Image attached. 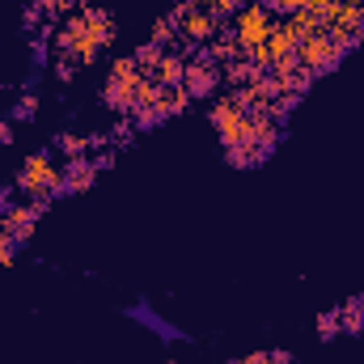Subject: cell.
<instances>
[{
  "label": "cell",
  "mask_w": 364,
  "mask_h": 364,
  "mask_svg": "<svg viewBox=\"0 0 364 364\" xmlns=\"http://www.w3.org/2000/svg\"><path fill=\"white\" fill-rule=\"evenodd\" d=\"M13 255H17V242L0 233V267H9V263H13Z\"/></svg>",
  "instance_id": "4dcf8cb0"
},
{
  "label": "cell",
  "mask_w": 364,
  "mask_h": 364,
  "mask_svg": "<svg viewBox=\"0 0 364 364\" xmlns=\"http://www.w3.org/2000/svg\"><path fill=\"white\" fill-rule=\"evenodd\" d=\"M242 144H255V149H263V153H272L275 144H279V123L267 114V106H259V110L246 114V140H242Z\"/></svg>",
  "instance_id": "ba28073f"
},
{
  "label": "cell",
  "mask_w": 364,
  "mask_h": 364,
  "mask_svg": "<svg viewBox=\"0 0 364 364\" xmlns=\"http://www.w3.org/2000/svg\"><path fill=\"white\" fill-rule=\"evenodd\" d=\"M161 55H166V47L149 38L144 47H136V68H140V73H153V68L161 64Z\"/></svg>",
  "instance_id": "e0dca14e"
},
{
  "label": "cell",
  "mask_w": 364,
  "mask_h": 364,
  "mask_svg": "<svg viewBox=\"0 0 364 364\" xmlns=\"http://www.w3.org/2000/svg\"><path fill=\"white\" fill-rule=\"evenodd\" d=\"M68 4H73V9H77V0H68Z\"/></svg>",
  "instance_id": "d590c367"
},
{
  "label": "cell",
  "mask_w": 364,
  "mask_h": 364,
  "mask_svg": "<svg viewBox=\"0 0 364 364\" xmlns=\"http://www.w3.org/2000/svg\"><path fill=\"white\" fill-rule=\"evenodd\" d=\"M305 9L318 17V26H322V30H326V26H335V17H339V4H335V0H309Z\"/></svg>",
  "instance_id": "ffe728a7"
},
{
  "label": "cell",
  "mask_w": 364,
  "mask_h": 364,
  "mask_svg": "<svg viewBox=\"0 0 364 364\" xmlns=\"http://www.w3.org/2000/svg\"><path fill=\"white\" fill-rule=\"evenodd\" d=\"M250 77H255V64H250L246 55H237V60L220 64V81H229L233 90H237V85H250Z\"/></svg>",
  "instance_id": "5bb4252c"
},
{
  "label": "cell",
  "mask_w": 364,
  "mask_h": 364,
  "mask_svg": "<svg viewBox=\"0 0 364 364\" xmlns=\"http://www.w3.org/2000/svg\"><path fill=\"white\" fill-rule=\"evenodd\" d=\"M288 26H292V34H296L301 43H305V38H314V34L322 30V26H318V17H314L309 9H296V13H288Z\"/></svg>",
  "instance_id": "9a60e30c"
},
{
  "label": "cell",
  "mask_w": 364,
  "mask_h": 364,
  "mask_svg": "<svg viewBox=\"0 0 364 364\" xmlns=\"http://www.w3.org/2000/svg\"><path fill=\"white\" fill-rule=\"evenodd\" d=\"M0 144H13V123L0 119Z\"/></svg>",
  "instance_id": "d6a6232c"
},
{
  "label": "cell",
  "mask_w": 364,
  "mask_h": 364,
  "mask_svg": "<svg viewBox=\"0 0 364 364\" xmlns=\"http://www.w3.org/2000/svg\"><path fill=\"white\" fill-rule=\"evenodd\" d=\"M229 364H242V360H229Z\"/></svg>",
  "instance_id": "8d00e7d4"
},
{
  "label": "cell",
  "mask_w": 364,
  "mask_h": 364,
  "mask_svg": "<svg viewBox=\"0 0 364 364\" xmlns=\"http://www.w3.org/2000/svg\"><path fill=\"white\" fill-rule=\"evenodd\" d=\"M47 208H51V195H43V199H34V203L4 208V212H0V233L13 237L17 246L30 242V237H34V225H38V216H47Z\"/></svg>",
  "instance_id": "3957f363"
},
{
  "label": "cell",
  "mask_w": 364,
  "mask_h": 364,
  "mask_svg": "<svg viewBox=\"0 0 364 364\" xmlns=\"http://www.w3.org/2000/svg\"><path fill=\"white\" fill-rule=\"evenodd\" d=\"M263 4H267L272 13H279V9H284V13H296V9H305L309 0H263Z\"/></svg>",
  "instance_id": "f546056e"
},
{
  "label": "cell",
  "mask_w": 364,
  "mask_h": 364,
  "mask_svg": "<svg viewBox=\"0 0 364 364\" xmlns=\"http://www.w3.org/2000/svg\"><path fill=\"white\" fill-rule=\"evenodd\" d=\"M93 178H97V166H93L90 157H73L68 166H64V191H90Z\"/></svg>",
  "instance_id": "9c48e42d"
},
{
  "label": "cell",
  "mask_w": 364,
  "mask_h": 364,
  "mask_svg": "<svg viewBox=\"0 0 364 364\" xmlns=\"http://www.w3.org/2000/svg\"><path fill=\"white\" fill-rule=\"evenodd\" d=\"M90 144H93L90 136H77V132H60V136H55V149H60L68 161H73V157H85Z\"/></svg>",
  "instance_id": "2e32d148"
},
{
  "label": "cell",
  "mask_w": 364,
  "mask_h": 364,
  "mask_svg": "<svg viewBox=\"0 0 364 364\" xmlns=\"http://www.w3.org/2000/svg\"><path fill=\"white\" fill-rule=\"evenodd\" d=\"M343 326H339V309H326V314H318V335L322 339H335Z\"/></svg>",
  "instance_id": "cb8c5ba5"
},
{
  "label": "cell",
  "mask_w": 364,
  "mask_h": 364,
  "mask_svg": "<svg viewBox=\"0 0 364 364\" xmlns=\"http://www.w3.org/2000/svg\"><path fill=\"white\" fill-rule=\"evenodd\" d=\"M153 43H161V47H174V43H178V26H174V17H161V21L153 26Z\"/></svg>",
  "instance_id": "603a6c76"
},
{
  "label": "cell",
  "mask_w": 364,
  "mask_h": 364,
  "mask_svg": "<svg viewBox=\"0 0 364 364\" xmlns=\"http://www.w3.org/2000/svg\"><path fill=\"white\" fill-rule=\"evenodd\" d=\"M17 191H26L30 199H43V195H60L64 191V170H55L47 161V153H30L17 170Z\"/></svg>",
  "instance_id": "6da1fadb"
},
{
  "label": "cell",
  "mask_w": 364,
  "mask_h": 364,
  "mask_svg": "<svg viewBox=\"0 0 364 364\" xmlns=\"http://www.w3.org/2000/svg\"><path fill=\"white\" fill-rule=\"evenodd\" d=\"M296 60H301V68H309L314 77H322V73H331V68H339V60H343V51L331 43V34L326 30H318L314 38H305L301 47H296Z\"/></svg>",
  "instance_id": "277c9868"
},
{
  "label": "cell",
  "mask_w": 364,
  "mask_h": 364,
  "mask_svg": "<svg viewBox=\"0 0 364 364\" xmlns=\"http://www.w3.org/2000/svg\"><path fill=\"white\" fill-rule=\"evenodd\" d=\"M34 4H38V9H43L47 17H60V13H73V4H68V0H34Z\"/></svg>",
  "instance_id": "83f0119b"
},
{
  "label": "cell",
  "mask_w": 364,
  "mask_h": 364,
  "mask_svg": "<svg viewBox=\"0 0 364 364\" xmlns=\"http://www.w3.org/2000/svg\"><path fill=\"white\" fill-rule=\"evenodd\" d=\"M326 34H331V43H335V47H339L343 55H348L352 47H360V34H352V30H343L339 21H335V26H326Z\"/></svg>",
  "instance_id": "7402d4cb"
},
{
  "label": "cell",
  "mask_w": 364,
  "mask_h": 364,
  "mask_svg": "<svg viewBox=\"0 0 364 364\" xmlns=\"http://www.w3.org/2000/svg\"><path fill=\"white\" fill-rule=\"evenodd\" d=\"M182 85H186L191 97H212L216 85H220V64H216V60H208V51H203V55H195V60H186Z\"/></svg>",
  "instance_id": "8992f818"
},
{
  "label": "cell",
  "mask_w": 364,
  "mask_h": 364,
  "mask_svg": "<svg viewBox=\"0 0 364 364\" xmlns=\"http://www.w3.org/2000/svg\"><path fill=\"white\" fill-rule=\"evenodd\" d=\"M13 114H17V119H34V114H38V93H21V97H17V110H13Z\"/></svg>",
  "instance_id": "4316f807"
},
{
  "label": "cell",
  "mask_w": 364,
  "mask_h": 364,
  "mask_svg": "<svg viewBox=\"0 0 364 364\" xmlns=\"http://www.w3.org/2000/svg\"><path fill=\"white\" fill-rule=\"evenodd\" d=\"M73 73H77L73 55H55V77H60V81H73Z\"/></svg>",
  "instance_id": "f1b7e54d"
},
{
  "label": "cell",
  "mask_w": 364,
  "mask_h": 364,
  "mask_svg": "<svg viewBox=\"0 0 364 364\" xmlns=\"http://www.w3.org/2000/svg\"><path fill=\"white\" fill-rule=\"evenodd\" d=\"M203 51H208V60L229 64V60H237V55H242V43H237V34H233V26H229V30H216V38H212Z\"/></svg>",
  "instance_id": "30bf717a"
},
{
  "label": "cell",
  "mask_w": 364,
  "mask_h": 364,
  "mask_svg": "<svg viewBox=\"0 0 364 364\" xmlns=\"http://www.w3.org/2000/svg\"><path fill=\"white\" fill-rule=\"evenodd\" d=\"M242 364H275L267 352H250V356H242Z\"/></svg>",
  "instance_id": "1f68e13d"
},
{
  "label": "cell",
  "mask_w": 364,
  "mask_h": 364,
  "mask_svg": "<svg viewBox=\"0 0 364 364\" xmlns=\"http://www.w3.org/2000/svg\"><path fill=\"white\" fill-rule=\"evenodd\" d=\"M195 4H199V0H195Z\"/></svg>",
  "instance_id": "f35d334b"
},
{
  "label": "cell",
  "mask_w": 364,
  "mask_h": 364,
  "mask_svg": "<svg viewBox=\"0 0 364 364\" xmlns=\"http://www.w3.org/2000/svg\"><path fill=\"white\" fill-rule=\"evenodd\" d=\"M144 73H132V77H106L102 85V102L114 110V114H132L136 110V85H140Z\"/></svg>",
  "instance_id": "52a82bcc"
},
{
  "label": "cell",
  "mask_w": 364,
  "mask_h": 364,
  "mask_svg": "<svg viewBox=\"0 0 364 364\" xmlns=\"http://www.w3.org/2000/svg\"><path fill=\"white\" fill-rule=\"evenodd\" d=\"M272 30H275V13L263 0H246V4L233 13V34H237V43H242V55H246L250 47L267 43Z\"/></svg>",
  "instance_id": "7a4b0ae2"
},
{
  "label": "cell",
  "mask_w": 364,
  "mask_h": 364,
  "mask_svg": "<svg viewBox=\"0 0 364 364\" xmlns=\"http://www.w3.org/2000/svg\"><path fill=\"white\" fill-rule=\"evenodd\" d=\"M182 73H186V55L166 51V55H161V64L153 68V81H157L161 90H170V85H182Z\"/></svg>",
  "instance_id": "8fae6325"
},
{
  "label": "cell",
  "mask_w": 364,
  "mask_h": 364,
  "mask_svg": "<svg viewBox=\"0 0 364 364\" xmlns=\"http://www.w3.org/2000/svg\"><path fill=\"white\" fill-rule=\"evenodd\" d=\"M296 47H301V38L292 34V26H288V21H275L272 38H267V51H272V64H275V60H284V55H292Z\"/></svg>",
  "instance_id": "7c38bea8"
},
{
  "label": "cell",
  "mask_w": 364,
  "mask_h": 364,
  "mask_svg": "<svg viewBox=\"0 0 364 364\" xmlns=\"http://www.w3.org/2000/svg\"><path fill=\"white\" fill-rule=\"evenodd\" d=\"M339 326L343 331H364V301H348L339 309Z\"/></svg>",
  "instance_id": "d6986e66"
},
{
  "label": "cell",
  "mask_w": 364,
  "mask_h": 364,
  "mask_svg": "<svg viewBox=\"0 0 364 364\" xmlns=\"http://www.w3.org/2000/svg\"><path fill=\"white\" fill-rule=\"evenodd\" d=\"M191 102H195V97L186 93V85H170V90H166V114H182Z\"/></svg>",
  "instance_id": "44dd1931"
},
{
  "label": "cell",
  "mask_w": 364,
  "mask_h": 364,
  "mask_svg": "<svg viewBox=\"0 0 364 364\" xmlns=\"http://www.w3.org/2000/svg\"><path fill=\"white\" fill-rule=\"evenodd\" d=\"M166 364H174V360H166Z\"/></svg>",
  "instance_id": "74e56055"
},
{
  "label": "cell",
  "mask_w": 364,
  "mask_h": 364,
  "mask_svg": "<svg viewBox=\"0 0 364 364\" xmlns=\"http://www.w3.org/2000/svg\"><path fill=\"white\" fill-rule=\"evenodd\" d=\"M212 127L220 132V144L229 149V144H242L246 140V110L233 102V97H216L212 102Z\"/></svg>",
  "instance_id": "5b68a950"
},
{
  "label": "cell",
  "mask_w": 364,
  "mask_h": 364,
  "mask_svg": "<svg viewBox=\"0 0 364 364\" xmlns=\"http://www.w3.org/2000/svg\"><path fill=\"white\" fill-rule=\"evenodd\" d=\"M203 4H208V13H212V17L220 21V17H229V13H237V9H242L246 0H203Z\"/></svg>",
  "instance_id": "484cf974"
},
{
  "label": "cell",
  "mask_w": 364,
  "mask_h": 364,
  "mask_svg": "<svg viewBox=\"0 0 364 364\" xmlns=\"http://www.w3.org/2000/svg\"><path fill=\"white\" fill-rule=\"evenodd\" d=\"M335 4H364V0H335Z\"/></svg>",
  "instance_id": "e575fe53"
},
{
  "label": "cell",
  "mask_w": 364,
  "mask_h": 364,
  "mask_svg": "<svg viewBox=\"0 0 364 364\" xmlns=\"http://www.w3.org/2000/svg\"><path fill=\"white\" fill-rule=\"evenodd\" d=\"M4 203H9V191H4V186H0V208H4Z\"/></svg>",
  "instance_id": "836d02e7"
},
{
  "label": "cell",
  "mask_w": 364,
  "mask_h": 364,
  "mask_svg": "<svg viewBox=\"0 0 364 364\" xmlns=\"http://www.w3.org/2000/svg\"><path fill=\"white\" fill-rule=\"evenodd\" d=\"M267 153L263 149H255V144H229L225 149V161L233 166V170H250V166H259Z\"/></svg>",
  "instance_id": "4fadbf2b"
},
{
  "label": "cell",
  "mask_w": 364,
  "mask_h": 364,
  "mask_svg": "<svg viewBox=\"0 0 364 364\" xmlns=\"http://www.w3.org/2000/svg\"><path fill=\"white\" fill-rule=\"evenodd\" d=\"M343 30H352V34H360L364 38V4H339V17H335Z\"/></svg>",
  "instance_id": "ac0fdd59"
},
{
  "label": "cell",
  "mask_w": 364,
  "mask_h": 364,
  "mask_svg": "<svg viewBox=\"0 0 364 364\" xmlns=\"http://www.w3.org/2000/svg\"><path fill=\"white\" fill-rule=\"evenodd\" d=\"M132 73H140V68H136V55H114L106 77H132Z\"/></svg>",
  "instance_id": "d4e9b609"
}]
</instances>
